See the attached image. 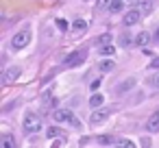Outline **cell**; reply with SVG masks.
<instances>
[{"label":"cell","mask_w":159,"mask_h":148,"mask_svg":"<svg viewBox=\"0 0 159 148\" xmlns=\"http://www.w3.org/2000/svg\"><path fill=\"white\" fill-rule=\"evenodd\" d=\"M29 42H31V31H29V29L18 31V33L11 37V48H13V50H22V48L29 46Z\"/></svg>","instance_id":"obj_1"},{"label":"cell","mask_w":159,"mask_h":148,"mask_svg":"<svg viewBox=\"0 0 159 148\" xmlns=\"http://www.w3.org/2000/svg\"><path fill=\"white\" fill-rule=\"evenodd\" d=\"M52 118H55V122H70L72 126H81V122L74 118V113L70 111V109H55L52 111Z\"/></svg>","instance_id":"obj_2"},{"label":"cell","mask_w":159,"mask_h":148,"mask_svg":"<svg viewBox=\"0 0 159 148\" xmlns=\"http://www.w3.org/2000/svg\"><path fill=\"white\" fill-rule=\"evenodd\" d=\"M22 126H24V131L26 133H37L39 128H42V118L37 115V113H26L24 115V122H22Z\"/></svg>","instance_id":"obj_3"},{"label":"cell","mask_w":159,"mask_h":148,"mask_svg":"<svg viewBox=\"0 0 159 148\" xmlns=\"http://www.w3.org/2000/svg\"><path fill=\"white\" fill-rule=\"evenodd\" d=\"M87 59V50H74V52H70L68 57H66V65L68 68H79V65H83V61Z\"/></svg>","instance_id":"obj_4"},{"label":"cell","mask_w":159,"mask_h":148,"mask_svg":"<svg viewBox=\"0 0 159 148\" xmlns=\"http://www.w3.org/2000/svg\"><path fill=\"white\" fill-rule=\"evenodd\" d=\"M142 18H144V13H142L139 9H131V11H126V13L122 16V24H124V26H133V24H137Z\"/></svg>","instance_id":"obj_5"},{"label":"cell","mask_w":159,"mask_h":148,"mask_svg":"<svg viewBox=\"0 0 159 148\" xmlns=\"http://www.w3.org/2000/svg\"><path fill=\"white\" fill-rule=\"evenodd\" d=\"M20 74H22V70H20L18 65L7 68V70L2 72V83H5V85H11V83H16V81L20 78Z\"/></svg>","instance_id":"obj_6"},{"label":"cell","mask_w":159,"mask_h":148,"mask_svg":"<svg viewBox=\"0 0 159 148\" xmlns=\"http://www.w3.org/2000/svg\"><path fill=\"white\" fill-rule=\"evenodd\" d=\"M133 87H135V78H126L124 83H120V85L113 89V94H116V96H120V94H126V92H129V89H133Z\"/></svg>","instance_id":"obj_7"},{"label":"cell","mask_w":159,"mask_h":148,"mask_svg":"<svg viewBox=\"0 0 159 148\" xmlns=\"http://www.w3.org/2000/svg\"><path fill=\"white\" fill-rule=\"evenodd\" d=\"M109 115H111V109H98V111L92 113V122H94V124H100V122H105Z\"/></svg>","instance_id":"obj_8"},{"label":"cell","mask_w":159,"mask_h":148,"mask_svg":"<svg viewBox=\"0 0 159 148\" xmlns=\"http://www.w3.org/2000/svg\"><path fill=\"white\" fill-rule=\"evenodd\" d=\"M146 131H150V133H159V109L150 115V120L146 122Z\"/></svg>","instance_id":"obj_9"},{"label":"cell","mask_w":159,"mask_h":148,"mask_svg":"<svg viewBox=\"0 0 159 148\" xmlns=\"http://www.w3.org/2000/svg\"><path fill=\"white\" fill-rule=\"evenodd\" d=\"M46 135H48V139H66V131L61 126H50L46 131Z\"/></svg>","instance_id":"obj_10"},{"label":"cell","mask_w":159,"mask_h":148,"mask_svg":"<svg viewBox=\"0 0 159 148\" xmlns=\"http://www.w3.org/2000/svg\"><path fill=\"white\" fill-rule=\"evenodd\" d=\"M0 148H18V141L13 135H2L0 137Z\"/></svg>","instance_id":"obj_11"},{"label":"cell","mask_w":159,"mask_h":148,"mask_svg":"<svg viewBox=\"0 0 159 148\" xmlns=\"http://www.w3.org/2000/svg\"><path fill=\"white\" fill-rule=\"evenodd\" d=\"M152 9H155V0H139V11L144 16H150Z\"/></svg>","instance_id":"obj_12"},{"label":"cell","mask_w":159,"mask_h":148,"mask_svg":"<svg viewBox=\"0 0 159 148\" xmlns=\"http://www.w3.org/2000/svg\"><path fill=\"white\" fill-rule=\"evenodd\" d=\"M148 42H150V35H148L146 31H139V35L135 37V44H137L139 48H146V46H148Z\"/></svg>","instance_id":"obj_13"},{"label":"cell","mask_w":159,"mask_h":148,"mask_svg":"<svg viewBox=\"0 0 159 148\" xmlns=\"http://www.w3.org/2000/svg\"><path fill=\"white\" fill-rule=\"evenodd\" d=\"M113 65H116L113 61H109V59H105V61H100V63H98V70L107 74V72H111V70H113Z\"/></svg>","instance_id":"obj_14"},{"label":"cell","mask_w":159,"mask_h":148,"mask_svg":"<svg viewBox=\"0 0 159 148\" xmlns=\"http://www.w3.org/2000/svg\"><path fill=\"white\" fill-rule=\"evenodd\" d=\"M124 5H126L124 0H113V2H111V7H109V11H111V13H120Z\"/></svg>","instance_id":"obj_15"},{"label":"cell","mask_w":159,"mask_h":148,"mask_svg":"<svg viewBox=\"0 0 159 148\" xmlns=\"http://www.w3.org/2000/svg\"><path fill=\"white\" fill-rule=\"evenodd\" d=\"M102 102H105V98H102V96H100V94H94V96H92V98H89V105H92V107H94V109H96V107H100V105H102Z\"/></svg>","instance_id":"obj_16"},{"label":"cell","mask_w":159,"mask_h":148,"mask_svg":"<svg viewBox=\"0 0 159 148\" xmlns=\"http://www.w3.org/2000/svg\"><path fill=\"white\" fill-rule=\"evenodd\" d=\"M72 29H74L76 33H81V31H85V29H87V22H85V20H74Z\"/></svg>","instance_id":"obj_17"},{"label":"cell","mask_w":159,"mask_h":148,"mask_svg":"<svg viewBox=\"0 0 159 148\" xmlns=\"http://www.w3.org/2000/svg\"><path fill=\"white\" fill-rule=\"evenodd\" d=\"M98 50H100V55H102V57H105V55H113V52H116V48H113L111 44H102V48H98Z\"/></svg>","instance_id":"obj_18"},{"label":"cell","mask_w":159,"mask_h":148,"mask_svg":"<svg viewBox=\"0 0 159 148\" xmlns=\"http://www.w3.org/2000/svg\"><path fill=\"white\" fill-rule=\"evenodd\" d=\"M116 144H118V146H126V148H133V146H135V144H133L131 139H118Z\"/></svg>","instance_id":"obj_19"},{"label":"cell","mask_w":159,"mask_h":148,"mask_svg":"<svg viewBox=\"0 0 159 148\" xmlns=\"http://www.w3.org/2000/svg\"><path fill=\"white\" fill-rule=\"evenodd\" d=\"M113 0H98V9H109Z\"/></svg>","instance_id":"obj_20"},{"label":"cell","mask_w":159,"mask_h":148,"mask_svg":"<svg viewBox=\"0 0 159 148\" xmlns=\"http://www.w3.org/2000/svg\"><path fill=\"white\" fill-rule=\"evenodd\" d=\"M148 83H150V85H152L155 89H159V74H155V76H150V78H148Z\"/></svg>","instance_id":"obj_21"},{"label":"cell","mask_w":159,"mask_h":148,"mask_svg":"<svg viewBox=\"0 0 159 148\" xmlns=\"http://www.w3.org/2000/svg\"><path fill=\"white\" fill-rule=\"evenodd\" d=\"M109 42H111V35L109 33H105V35L98 37V44H109Z\"/></svg>","instance_id":"obj_22"},{"label":"cell","mask_w":159,"mask_h":148,"mask_svg":"<svg viewBox=\"0 0 159 148\" xmlns=\"http://www.w3.org/2000/svg\"><path fill=\"white\" fill-rule=\"evenodd\" d=\"M113 139L109 137V135H102V137H98V144H102V146H107V144H111Z\"/></svg>","instance_id":"obj_23"},{"label":"cell","mask_w":159,"mask_h":148,"mask_svg":"<svg viewBox=\"0 0 159 148\" xmlns=\"http://www.w3.org/2000/svg\"><path fill=\"white\" fill-rule=\"evenodd\" d=\"M120 44H122V46H129V44H131V39H129V35H126V33H122V37H120Z\"/></svg>","instance_id":"obj_24"},{"label":"cell","mask_w":159,"mask_h":148,"mask_svg":"<svg viewBox=\"0 0 159 148\" xmlns=\"http://www.w3.org/2000/svg\"><path fill=\"white\" fill-rule=\"evenodd\" d=\"M150 70H159V57H155L152 61H150V65H148Z\"/></svg>","instance_id":"obj_25"},{"label":"cell","mask_w":159,"mask_h":148,"mask_svg":"<svg viewBox=\"0 0 159 148\" xmlns=\"http://www.w3.org/2000/svg\"><path fill=\"white\" fill-rule=\"evenodd\" d=\"M57 26H59L61 31H68V22H66V20H57Z\"/></svg>","instance_id":"obj_26"},{"label":"cell","mask_w":159,"mask_h":148,"mask_svg":"<svg viewBox=\"0 0 159 148\" xmlns=\"http://www.w3.org/2000/svg\"><path fill=\"white\" fill-rule=\"evenodd\" d=\"M89 87H92V89H94V92H96V89H98V87H100V81H98V78H96V81H92V83H89Z\"/></svg>","instance_id":"obj_27"},{"label":"cell","mask_w":159,"mask_h":148,"mask_svg":"<svg viewBox=\"0 0 159 148\" xmlns=\"http://www.w3.org/2000/svg\"><path fill=\"white\" fill-rule=\"evenodd\" d=\"M152 39H155V42H159V26H157V33L152 35Z\"/></svg>","instance_id":"obj_28"},{"label":"cell","mask_w":159,"mask_h":148,"mask_svg":"<svg viewBox=\"0 0 159 148\" xmlns=\"http://www.w3.org/2000/svg\"><path fill=\"white\" fill-rule=\"evenodd\" d=\"M126 5H135V2H139V0H124Z\"/></svg>","instance_id":"obj_29"}]
</instances>
